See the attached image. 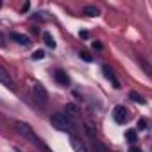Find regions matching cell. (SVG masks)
Wrapping results in <instances>:
<instances>
[{
	"label": "cell",
	"instance_id": "cell-1",
	"mask_svg": "<svg viewBox=\"0 0 152 152\" xmlns=\"http://www.w3.org/2000/svg\"><path fill=\"white\" fill-rule=\"evenodd\" d=\"M15 127H16V132H18L20 136H23L25 140H29L31 143H34L36 147H39V148H41L43 152H45V150L48 148V147H47V145H45V143H43V141H41V140L38 138V136H36L34 129H32V127H31L29 124H25V122H16V124H15Z\"/></svg>",
	"mask_w": 152,
	"mask_h": 152
},
{
	"label": "cell",
	"instance_id": "cell-24",
	"mask_svg": "<svg viewBox=\"0 0 152 152\" xmlns=\"http://www.w3.org/2000/svg\"><path fill=\"white\" fill-rule=\"evenodd\" d=\"M0 6H2V2H0Z\"/></svg>",
	"mask_w": 152,
	"mask_h": 152
},
{
	"label": "cell",
	"instance_id": "cell-11",
	"mask_svg": "<svg viewBox=\"0 0 152 152\" xmlns=\"http://www.w3.org/2000/svg\"><path fill=\"white\" fill-rule=\"evenodd\" d=\"M84 132H86L88 138H95L97 136V127L91 122H84Z\"/></svg>",
	"mask_w": 152,
	"mask_h": 152
},
{
	"label": "cell",
	"instance_id": "cell-9",
	"mask_svg": "<svg viewBox=\"0 0 152 152\" xmlns=\"http://www.w3.org/2000/svg\"><path fill=\"white\" fill-rule=\"evenodd\" d=\"M102 72H104V75H106V79H109V81L113 83V86H115V88H120V83H118V79L115 77V73H113V70H111L109 66H104V68H102Z\"/></svg>",
	"mask_w": 152,
	"mask_h": 152
},
{
	"label": "cell",
	"instance_id": "cell-2",
	"mask_svg": "<svg viewBox=\"0 0 152 152\" xmlns=\"http://www.w3.org/2000/svg\"><path fill=\"white\" fill-rule=\"evenodd\" d=\"M50 124H52L54 129L63 131V132H73V127H75L72 118H68L64 113H54L50 116Z\"/></svg>",
	"mask_w": 152,
	"mask_h": 152
},
{
	"label": "cell",
	"instance_id": "cell-15",
	"mask_svg": "<svg viewBox=\"0 0 152 152\" xmlns=\"http://www.w3.org/2000/svg\"><path fill=\"white\" fill-rule=\"evenodd\" d=\"M91 148H93V152H107L106 145L100 143V141H93V143H91Z\"/></svg>",
	"mask_w": 152,
	"mask_h": 152
},
{
	"label": "cell",
	"instance_id": "cell-14",
	"mask_svg": "<svg viewBox=\"0 0 152 152\" xmlns=\"http://www.w3.org/2000/svg\"><path fill=\"white\" fill-rule=\"evenodd\" d=\"M129 99H131L132 102H138V104H145V99H143V95H140L138 91H131V93H129Z\"/></svg>",
	"mask_w": 152,
	"mask_h": 152
},
{
	"label": "cell",
	"instance_id": "cell-13",
	"mask_svg": "<svg viewBox=\"0 0 152 152\" xmlns=\"http://www.w3.org/2000/svg\"><path fill=\"white\" fill-rule=\"evenodd\" d=\"M43 41H45V45H47L48 48H56V39L52 38L50 32H43Z\"/></svg>",
	"mask_w": 152,
	"mask_h": 152
},
{
	"label": "cell",
	"instance_id": "cell-23",
	"mask_svg": "<svg viewBox=\"0 0 152 152\" xmlns=\"http://www.w3.org/2000/svg\"><path fill=\"white\" fill-rule=\"evenodd\" d=\"M0 47H4V39H2V36H0Z\"/></svg>",
	"mask_w": 152,
	"mask_h": 152
},
{
	"label": "cell",
	"instance_id": "cell-21",
	"mask_svg": "<svg viewBox=\"0 0 152 152\" xmlns=\"http://www.w3.org/2000/svg\"><path fill=\"white\" fill-rule=\"evenodd\" d=\"M79 36H81L83 39H86V38H88V32H86V31H81V32H79Z\"/></svg>",
	"mask_w": 152,
	"mask_h": 152
},
{
	"label": "cell",
	"instance_id": "cell-17",
	"mask_svg": "<svg viewBox=\"0 0 152 152\" xmlns=\"http://www.w3.org/2000/svg\"><path fill=\"white\" fill-rule=\"evenodd\" d=\"M43 57H45V52H43V50H36V52L32 54V59H34V61H39V59H43Z\"/></svg>",
	"mask_w": 152,
	"mask_h": 152
},
{
	"label": "cell",
	"instance_id": "cell-6",
	"mask_svg": "<svg viewBox=\"0 0 152 152\" xmlns=\"http://www.w3.org/2000/svg\"><path fill=\"white\" fill-rule=\"evenodd\" d=\"M54 79H56V83L61 84V86H68V84H70V77L66 75V72H63V70H56V72H54Z\"/></svg>",
	"mask_w": 152,
	"mask_h": 152
},
{
	"label": "cell",
	"instance_id": "cell-3",
	"mask_svg": "<svg viewBox=\"0 0 152 152\" xmlns=\"http://www.w3.org/2000/svg\"><path fill=\"white\" fill-rule=\"evenodd\" d=\"M113 118H115V122L118 125H124V124L129 122V113H127V109L124 106H116L113 109Z\"/></svg>",
	"mask_w": 152,
	"mask_h": 152
},
{
	"label": "cell",
	"instance_id": "cell-10",
	"mask_svg": "<svg viewBox=\"0 0 152 152\" xmlns=\"http://www.w3.org/2000/svg\"><path fill=\"white\" fill-rule=\"evenodd\" d=\"M70 143H72V148H73L75 152H88V148L84 147V143L79 141L77 138H73V136H72V138H70Z\"/></svg>",
	"mask_w": 152,
	"mask_h": 152
},
{
	"label": "cell",
	"instance_id": "cell-19",
	"mask_svg": "<svg viewBox=\"0 0 152 152\" xmlns=\"http://www.w3.org/2000/svg\"><path fill=\"white\" fill-rule=\"evenodd\" d=\"M93 48H97V50H102V43H100V41H95V43H93Z\"/></svg>",
	"mask_w": 152,
	"mask_h": 152
},
{
	"label": "cell",
	"instance_id": "cell-5",
	"mask_svg": "<svg viewBox=\"0 0 152 152\" xmlns=\"http://www.w3.org/2000/svg\"><path fill=\"white\" fill-rule=\"evenodd\" d=\"M0 84H4L9 90H15V81H13V77L9 75V72L2 64H0Z\"/></svg>",
	"mask_w": 152,
	"mask_h": 152
},
{
	"label": "cell",
	"instance_id": "cell-18",
	"mask_svg": "<svg viewBox=\"0 0 152 152\" xmlns=\"http://www.w3.org/2000/svg\"><path fill=\"white\" fill-rule=\"evenodd\" d=\"M81 57H83V59H84L86 63H91V61H93V57H91V56H90V54H88L86 50H81Z\"/></svg>",
	"mask_w": 152,
	"mask_h": 152
},
{
	"label": "cell",
	"instance_id": "cell-4",
	"mask_svg": "<svg viewBox=\"0 0 152 152\" xmlns=\"http://www.w3.org/2000/svg\"><path fill=\"white\" fill-rule=\"evenodd\" d=\"M34 99L41 104V106H45L47 102H48V93H47V90H45V86L43 84H34Z\"/></svg>",
	"mask_w": 152,
	"mask_h": 152
},
{
	"label": "cell",
	"instance_id": "cell-7",
	"mask_svg": "<svg viewBox=\"0 0 152 152\" xmlns=\"http://www.w3.org/2000/svg\"><path fill=\"white\" fill-rule=\"evenodd\" d=\"M9 38H11V39H15L16 43L23 45V47H29V45H31V38H29V36H25V34H20V32H11V34H9Z\"/></svg>",
	"mask_w": 152,
	"mask_h": 152
},
{
	"label": "cell",
	"instance_id": "cell-8",
	"mask_svg": "<svg viewBox=\"0 0 152 152\" xmlns=\"http://www.w3.org/2000/svg\"><path fill=\"white\" fill-rule=\"evenodd\" d=\"M79 115H81V109L75 106L73 102L66 104V116H68V118H77Z\"/></svg>",
	"mask_w": 152,
	"mask_h": 152
},
{
	"label": "cell",
	"instance_id": "cell-22",
	"mask_svg": "<svg viewBox=\"0 0 152 152\" xmlns=\"http://www.w3.org/2000/svg\"><path fill=\"white\" fill-rule=\"evenodd\" d=\"M129 152H141V150H140L138 147H131V148H129Z\"/></svg>",
	"mask_w": 152,
	"mask_h": 152
},
{
	"label": "cell",
	"instance_id": "cell-16",
	"mask_svg": "<svg viewBox=\"0 0 152 152\" xmlns=\"http://www.w3.org/2000/svg\"><path fill=\"white\" fill-rule=\"evenodd\" d=\"M125 138H127V141H129V143H136L138 134H136V131H134V129H131V131H127V132H125Z\"/></svg>",
	"mask_w": 152,
	"mask_h": 152
},
{
	"label": "cell",
	"instance_id": "cell-12",
	"mask_svg": "<svg viewBox=\"0 0 152 152\" xmlns=\"http://www.w3.org/2000/svg\"><path fill=\"white\" fill-rule=\"evenodd\" d=\"M83 13H84L86 16H99V15H100V9H99L97 6H86V7L83 9Z\"/></svg>",
	"mask_w": 152,
	"mask_h": 152
},
{
	"label": "cell",
	"instance_id": "cell-20",
	"mask_svg": "<svg viewBox=\"0 0 152 152\" xmlns=\"http://www.w3.org/2000/svg\"><path fill=\"white\" fill-rule=\"evenodd\" d=\"M138 125H140V129H145V127H147V120H140Z\"/></svg>",
	"mask_w": 152,
	"mask_h": 152
}]
</instances>
